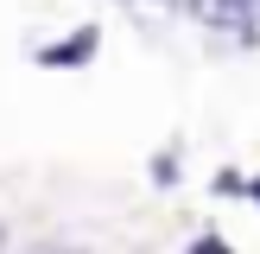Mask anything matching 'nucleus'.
Segmentation results:
<instances>
[{"mask_svg":"<svg viewBox=\"0 0 260 254\" xmlns=\"http://www.w3.org/2000/svg\"><path fill=\"white\" fill-rule=\"evenodd\" d=\"M184 7L197 13L203 25H216V32H241V38H248V32H254V19H260L254 0H184Z\"/></svg>","mask_w":260,"mask_h":254,"instance_id":"1","label":"nucleus"},{"mask_svg":"<svg viewBox=\"0 0 260 254\" xmlns=\"http://www.w3.org/2000/svg\"><path fill=\"white\" fill-rule=\"evenodd\" d=\"M184 254H235V248H229V241L222 235H197V241H190V248Z\"/></svg>","mask_w":260,"mask_h":254,"instance_id":"3","label":"nucleus"},{"mask_svg":"<svg viewBox=\"0 0 260 254\" xmlns=\"http://www.w3.org/2000/svg\"><path fill=\"white\" fill-rule=\"evenodd\" d=\"M95 45H102V32H95V25H76L70 38H57V45H45V51H38V64H45V70H83V64L95 57Z\"/></svg>","mask_w":260,"mask_h":254,"instance_id":"2","label":"nucleus"},{"mask_svg":"<svg viewBox=\"0 0 260 254\" xmlns=\"http://www.w3.org/2000/svg\"><path fill=\"white\" fill-rule=\"evenodd\" d=\"M0 254H7V229H0Z\"/></svg>","mask_w":260,"mask_h":254,"instance_id":"6","label":"nucleus"},{"mask_svg":"<svg viewBox=\"0 0 260 254\" xmlns=\"http://www.w3.org/2000/svg\"><path fill=\"white\" fill-rule=\"evenodd\" d=\"M248 197H254V203H260V178H248Z\"/></svg>","mask_w":260,"mask_h":254,"instance_id":"5","label":"nucleus"},{"mask_svg":"<svg viewBox=\"0 0 260 254\" xmlns=\"http://www.w3.org/2000/svg\"><path fill=\"white\" fill-rule=\"evenodd\" d=\"M25 254H83V248H63V241H32Z\"/></svg>","mask_w":260,"mask_h":254,"instance_id":"4","label":"nucleus"}]
</instances>
